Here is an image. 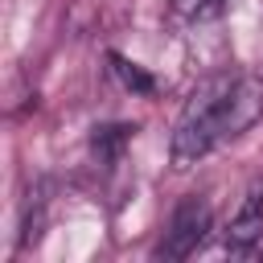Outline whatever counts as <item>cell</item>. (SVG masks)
Returning <instances> with one entry per match:
<instances>
[{"label": "cell", "instance_id": "5b68a950", "mask_svg": "<svg viewBox=\"0 0 263 263\" xmlns=\"http://www.w3.org/2000/svg\"><path fill=\"white\" fill-rule=\"evenodd\" d=\"M127 140H132V127H127V123H107V127H95L90 148H95L99 164H107V168H111V164H119V156H123Z\"/></svg>", "mask_w": 263, "mask_h": 263}, {"label": "cell", "instance_id": "6da1fadb", "mask_svg": "<svg viewBox=\"0 0 263 263\" xmlns=\"http://www.w3.org/2000/svg\"><path fill=\"white\" fill-rule=\"evenodd\" d=\"M222 90H226V78L201 86L189 99V107H185V115H181V123L173 132V164L177 168L197 164L214 144H222V111H218Z\"/></svg>", "mask_w": 263, "mask_h": 263}, {"label": "cell", "instance_id": "52a82bcc", "mask_svg": "<svg viewBox=\"0 0 263 263\" xmlns=\"http://www.w3.org/2000/svg\"><path fill=\"white\" fill-rule=\"evenodd\" d=\"M201 4H205V0H173V12H181V16H193Z\"/></svg>", "mask_w": 263, "mask_h": 263}, {"label": "cell", "instance_id": "3957f363", "mask_svg": "<svg viewBox=\"0 0 263 263\" xmlns=\"http://www.w3.org/2000/svg\"><path fill=\"white\" fill-rule=\"evenodd\" d=\"M218 111H222V140H234V136H242L251 123H259V115H263V82L255 78V74H242V78H226V90H222V103H218Z\"/></svg>", "mask_w": 263, "mask_h": 263}, {"label": "cell", "instance_id": "8992f818", "mask_svg": "<svg viewBox=\"0 0 263 263\" xmlns=\"http://www.w3.org/2000/svg\"><path fill=\"white\" fill-rule=\"evenodd\" d=\"M111 70L119 74V82H123L127 90H136V95H156V78H152L148 70H140L136 62H127V58L111 53Z\"/></svg>", "mask_w": 263, "mask_h": 263}, {"label": "cell", "instance_id": "277c9868", "mask_svg": "<svg viewBox=\"0 0 263 263\" xmlns=\"http://www.w3.org/2000/svg\"><path fill=\"white\" fill-rule=\"evenodd\" d=\"M259 238H263V193L255 189V193L242 201V210L234 214V222H230V230H226V247L238 251V255H247V251L259 247Z\"/></svg>", "mask_w": 263, "mask_h": 263}, {"label": "cell", "instance_id": "7a4b0ae2", "mask_svg": "<svg viewBox=\"0 0 263 263\" xmlns=\"http://www.w3.org/2000/svg\"><path fill=\"white\" fill-rule=\"evenodd\" d=\"M210 218H214L210 214V197H201V193L181 197L177 210H173V218H168V230H164L156 255L160 259H185V255H193L201 247L205 230H210Z\"/></svg>", "mask_w": 263, "mask_h": 263}]
</instances>
